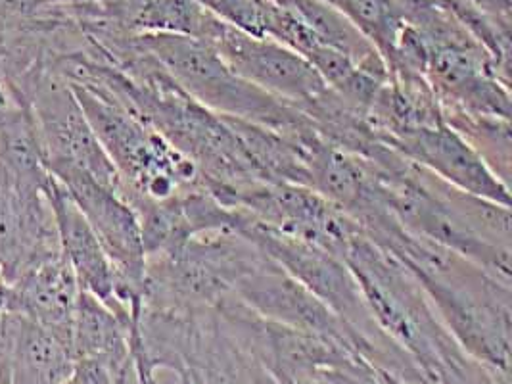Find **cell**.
<instances>
[{
  "instance_id": "obj_1",
  "label": "cell",
  "mask_w": 512,
  "mask_h": 384,
  "mask_svg": "<svg viewBox=\"0 0 512 384\" xmlns=\"http://www.w3.org/2000/svg\"><path fill=\"white\" fill-rule=\"evenodd\" d=\"M133 41L213 114L254 123L302 146L321 137L300 110L238 77L208 41L177 33H139Z\"/></svg>"
},
{
  "instance_id": "obj_2",
  "label": "cell",
  "mask_w": 512,
  "mask_h": 384,
  "mask_svg": "<svg viewBox=\"0 0 512 384\" xmlns=\"http://www.w3.org/2000/svg\"><path fill=\"white\" fill-rule=\"evenodd\" d=\"M204 41L213 45L238 77L300 112L330 91L303 56L275 39L248 35L215 18Z\"/></svg>"
},
{
  "instance_id": "obj_3",
  "label": "cell",
  "mask_w": 512,
  "mask_h": 384,
  "mask_svg": "<svg viewBox=\"0 0 512 384\" xmlns=\"http://www.w3.org/2000/svg\"><path fill=\"white\" fill-rule=\"evenodd\" d=\"M47 189L24 185L0 168V273L6 285L62 252Z\"/></svg>"
},
{
  "instance_id": "obj_4",
  "label": "cell",
  "mask_w": 512,
  "mask_h": 384,
  "mask_svg": "<svg viewBox=\"0 0 512 384\" xmlns=\"http://www.w3.org/2000/svg\"><path fill=\"white\" fill-rule=\"evenodd\" d=\"M386 144L451 187L511 208L509 185L489 169L484 158L447 121L405 131Z\"/></svg>"
},
{
  "instance_id": "obj_5",
  "label": "cell",
  "mask_w": 512,
  "mask_h": 384,
  "mask_svg": "<svg viewBox=\"0 0 512 384\" xmlns=\"http://www.w3.org/2000/svg\"><path fill=\"white\" fill-rule=\"evenodd\" d=\"M73 365L70 336L22 313L0 312V377L8 384H66Z\"/></svg>"
},
{
  "instance_id": "obj_6",
  "label": "cell",
  "mask_w": 512,
  "mask_h": 384,
  "mask_svg": "<svg viewBox=\"0 0 512 384\" xmlns=\"http://www.w3.org/2000/svg\"><path fill=\"white\" fill-rule=\"evenodd\" d=\"M48 202L56 221L60 248L70 264L81 290L93 294L104 306L117 313L123 321L133 325L131 315L125 312L117 298V279L114 265L106 256L93 227L73 202L70 192L52 177L47 189Z\"/></svg>"
},
{
  "instance_id": "obj_7",
  "label": "cell",
  "mask_w": 512,
  "mask_h": 384,
  "mask_svg": "<svg viewBox=\"0 0 512 384\" xmlns=\"http://www.w3.org/2000/svg\"><path fill=\"white\" fill-rule=\"evenodd\" d=\"M81 287L64 254L33 267L6 288L4 310L22 313L71 338Z\"/></svg>"
},
{
  "instance_id": "obj_8",
  "label": "cell",
  "mask_w": 512,
  "mask_h": 384,
  "mask_svg": "<svg viewBox=\"0 0 512 384\" xmlns=\"http://www.w3.org/2000/svg\"><path fill=\"white\" fill-rule=\"evenodd\" d=\"M284 10L296 16L303 25H307L328 47L336 48L346 58L361 68L363 72L371 73L378 79L388 81L390 70L373 47V43L344 18L338 10L328 6L323 0H275Z\"/></svg>"
},
{
  "instance_id": "obj_9",
  "label": "cell",
  "mask_w": 512,
  "mask_h": 384,
  "mask_svg": "<svg viewBox=\"0 0 512 384\" xmlns=\"http://www.w3.org/2000/svg\"><path fill=\"white\" fill-rule=\"evenodd\" d=\"M348 18L380 52L388 70L407 22L394 0H323Z\"/></svg>"
},
{
  "instance_id": "obj_10",
  "label": "cell",
  "mask_w": 512,
  "mask_h": 384,
  "mask_svg": "<svg viewBox=\"0 0 512 384\" xmlns=\"http://www.w3.org/2000/svg\"><path fill=\"white\" fill-rule=\"evenodd\" d=\"M215 18L236 29L271 39L277 24L280 6L275 0H194Z\"/></svg>"
},
{
  "instance_id": "obj_11",
  "label": "cell",
  "mask_w": 512,
  "mask_h": 384,
  "mask_svg": "<svg viewBox=\"0 0 512 384\" xmlns=\"http://www.w3.org/2000/svg\"><path fill=\"white\" fill-rule=\"evenodd\" d=\"M98 4V8L102 10V14L116 24L119 29L129 20V16L139 10L142 4H146L148 0H94Z\"/></svg>"
},
{
  "instance_id": "obj_12",
  "label": "cell",
  "mask_w": 512,
  "mask_h": 384,
  "mask_svg": "<svg viewBox=\"0 0 512 384\" xmlns=\"http://www.w3.org/2000/svg\"><path fill=\"white\" fill-rule=\"evenodd\" d=\"M484 12L493 22L505 27L512 25V0H466Z\"/></svg>"
},
{
  "instance_id": "obj_13",
  "label": "cell",
  "mask_w": 512,
  "mask_h": 384,
  "mask_svg": "<svg viewBox=\"0 0 512 384\" xmlns=\"http://www.w3.org/2000/svg\"><path fill=\"white\" fill-rule=\"evenodd\" d=\"M6 288H8V285L4 283V279H2V273H0V312H4V298H6Z\"/></svg>"
},
{
  "instance_id": "obj_14",
  "label": "cell",
  "mask_w": 512,
  "mask_h": 384,
  "mask_svg": "<svg viewBox=\"0 0 512 384\" xmlns=\"http://www.w3.org/2000/svg\"><path fill=\"white\" fill-rule=\"evenodd\" d=\"M77 2H94V0H77Z\"/></svg>"
}]
</instances>
